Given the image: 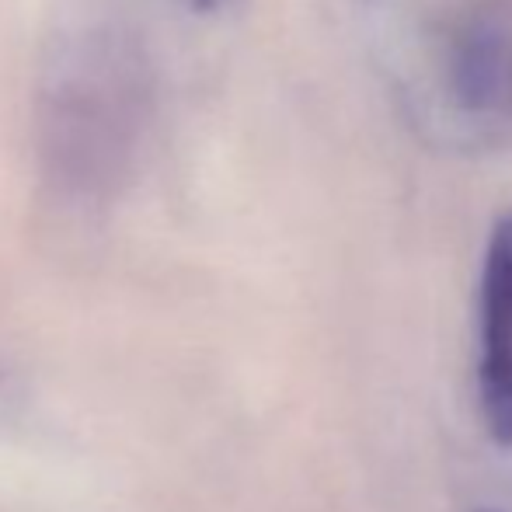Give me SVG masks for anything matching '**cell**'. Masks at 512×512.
I'll use <instances>...</instances> for the list:
<instances>
[{"instance_id": "6da1fadb", "label": "cell", "mask_w": 512, "mask_h": 512, "mask_svg": "<svg viewBox=\"0 0 512 512\" xmlns=\"http://www.w3.org/2000/svg\"><path fill=\"white\" fill-rule=\"evenodd\" d=\"M147 115L150 70L140 46L112 28L77 32L42 81V157L70 192H105L133 164Z\"/></svg>"}, {"instance_id": "277c9868", "label": "cell", "mask_w": 512, "mask_h": 512, "mask_svg": "<svg viewBox=\"0 0 512 512\" xmlns=\"http://www.w3.org/2000/svg\"><path fill=\"white\" fill-rule=\"evenodd\" d=\"M196 7H203V11H216V7H223L227 0H192Z\"/></svg>"}, {"instance_id": "3957f363", "label": "cell", "mask_w": 512, "mask_h": 512, "mask_svg": "<svg viewBox=\"0 0 512 512\" xmlns=\"http://www.w3.org/2000/svg\"><path fill=\"white\" fill-rule=\"evenodd\" d=\"M474 408L485 436L512 450V213L488 230L474 283Z\"/></svg>"}, {"instance_id": "5b68a950", "label": "cell", "mask_w": 512, "mask_h": 512, "mask_svg": "<svg viewBox=\"0 0 512 512\" xmlns=\"http://www.w3.org/2000/svg\"><path fill=\"white\" fill-rule=\"evenodd\" d=\"M478 512H495V509H478Z\"/></svg>"}, {"instance_id": "7a4b0ae2", "label": "cell", "mask_w": 512, "mask_h": 512, "mask_svg": "<svg viewBox=\"0 0 512 512\" xmlns=\"http://www.w3.org/2000/svg\"><path fill=\"white\" fill-rule=\"evenodd\" d=\"M436 115L471 150H512V0H457L429 39Z\"/></svg>"}]
</instances>
